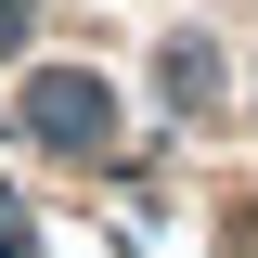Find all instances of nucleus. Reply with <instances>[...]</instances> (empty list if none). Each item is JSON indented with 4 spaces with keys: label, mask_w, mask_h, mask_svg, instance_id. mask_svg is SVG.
I'll return each instance as SVG.
<instances>
[{
    "label": "nucleus",
    "mask_w": 258,
    "mask_h": 258,
    "mask_svg": "<svg viewBox=\"0 0 258 258\" xmlns=\"http://www.w3.org/2000/svg\"><path fill=\"white\" fill-rule=\"evenodd\" d=\"M26 129L52 142V155H103V142H116V91H103L91 64H52L39 103H26Z\"/></svg>",
    "instance_id": "1"
},
{
    "label": "nucleus",
    "mask_w": 258,
    "mask_h": 258,
    "mask_svg": "<svg viewBox=\"0 0 258 258\" xmlns=\"http://www.w3.org/2000/svg\"><path fill=\"white\" fill-rule=\"evenodd\" d=\"M39 26V0H0V52H13V39H26Z\"/></svg>",
    "instance_id": "2"
}]
</instances>
